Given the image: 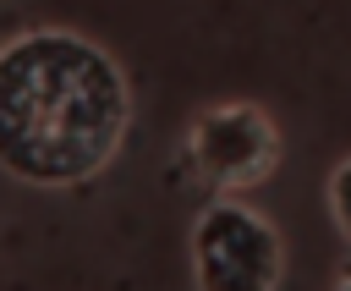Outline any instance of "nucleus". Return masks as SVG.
<instances>
[{"mask_svg":"<svg viewBox=\"0 0 351 291\" xmlns=\"http://www.w3.org/2000/svg\"><path fill=\"white\" fill-rule=\"evenodd\" d=\"M132 132L121 60L71 27H27L0 44V170L60 192L115 165Z\"/></svg>","mask_w":351,"mask_h":291,"instance_id":"1","label":"nucleus"},{"mask_svg":"<svg viewBox=\"0 0 351 291\" xmlns=\"http://www.w3.org/2000/svg\"><path fill=\"white\" fill-rule=\"evenodd\" d=\"M285 242L274 220L241 198H214L192 225V286L197 291H280Z\"/></svg>","mask_w":351,"mask_h":291,"instance_id":"2","label":"nucleus"},{"mask_svg":"<svg viewBox=\"0 0 351 291\" xmlns=\"http://www.w3.org/2000/svg\"><path fill=\"white\" fill-rule=\"evenodd\" d=\"M186 159L214 198H241L280 170V126L252 99H219L186 126Z\"/></svg>","mask_w":351,"mask_h":291,"instance_id":"3","label":"nucleus"},{"mask_svg":"<svg viewBox=\"0 0 351 291\" xmlns=\"http://www.w3.org/2000/svg\"><path fill=\"white\" fill-rule=\"evenodd\" d=\"M329 220H335V231H340L346 247H351V154L329 170Z\"/></svg>","mask_w":351,"mask_h":291,"instance_id":"4","label":"nucleus"},{"mask_svg":"<svg viewBox=\"0 0 351 291\" xmlns=\"http://www.w3.org/2000/svg\"><path fill=\"white\" fill-rule=\"evenodd\" d=\"M335 291H351V258L340 264V275H335Z\"/></svg>","mask_w":351,"mask_h":291,"instance_id":"5","label":"nucleus"}]
</instances>
